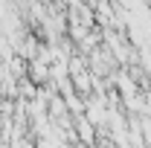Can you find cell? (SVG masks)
<instances>
[{
	"mask_svg": "<svg viewBox=\"0 0 151 148\" xmlns=\"http://www.w3.org/2000/svg\"><path fill=\"white\" fill-rule=\"evenodd\" d=\"M73 131H76V139L81 142V145H93L96 142V128L90 125V119L84 116V113H78V116H73Z\"/></svg>",
	"mask_w": 151,
	"mask_h": 148,
	"instance_id": "obj_1",
	"label": "cell"
},
{
	"mask_svg": "<svg viewBox=\"0 0 151 148\" xmlns=\"http://www.w3.org/2000/svg\"><path fill=\"white\" fill-rule=\"evenodd\" d=\"M90 148H99V145H90Z\"/></svg>",
	"mask_w": 151,
	"mask_h": 148,
	"instance_id": "obj_2",
	"label": "cell"
}]
</instances>
